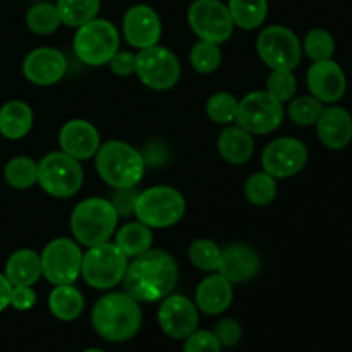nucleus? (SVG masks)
Instances as JSON below:
<instances>
[{
	"label": "nucleus",
	"instance_id": "f257e3e1",
	"mask_svg": "<svg viewBox=\"0 0 352 352\" xmlns=\"http://www.w3.org/2000/svg\"><path fill=\"white\" fill-rule=\"evenodd\" d=\"M177 278V263L167 251L148 250L127 263L124 292L138 302H157L172 294Z\"/></svg>",
	"mask_w": 352,
	"mask_h": 352
},
{
	"label": "nucleus",
	"instance_id": "f03ea898",
	"mask_svg": "<svg viewBox=\"0 0 352 352\" xmlns=\"http://www.w3.org/2000/svg\"><path fill=\"white\" fill-rule=\"evenodd\" d=\"M95 332L109 342H126L141 329L140 302L126 292H110L95 302L91 311Z\"/></svg>",
	"mask_w": 352,
	"mask_h": 352
},
{
	"label": "nucleus",
	"instance_id": "7ed1b4c3",
	"mask_svg": "<svg viewBox=\"0 0 352 352\" xmlns=\"http://www.w3.org/2000/svg\"><path fill=\"white\" fill-rule=\"evenodd\" d=\"M96 170L112 188H133L144 174L141 153L124 141H109L96 151Z\"/></svg>",
	"mask_w": 352,
	"mask_h": 352
},
{
	"label": "nucleus",
	"instance_id": "20e7f679",
	"mask_svg": "<svg viewBox=\"0 0 352 352\" xmlns=\"http://www.w3.org/2000/svg\"><path fill=\"white\" fill-rule=\"evenodd\" d=\"M119 215L112 203L103 198H88L79 203L71 215L74 239L86 248L107 243L113 236Z\"/></svg>",
	"mask_w": 352,
	"mask_h": 352
},
{
	"label": "nucleus",
	"instance_id": "39448f33",
	"mask_svg": "<svg viewBox=\"0 0 352 352\" xmlns=\"http://www.w3.org/2000/svg\"><path fill=\"white\" fill-rule=\"evenodd\" d=\"M134 213L150 229H167L184 217L186 199L175 188L155 186L140 192Z\"/></svg>",
	"mask_w": 352,
	"mask_h": 352
},
{
	"label": "nucleus",
	"instance_id": "423d86ee",
	"mask_svg": "<svg viewBox=\"0 0 352 352\" xmlns=\"http://www.w3.org/2000/svg\"><path fill=\"white\" fill-rule=\"evenodd\" d=\"M127 270V256L112 243L89 248L82 256L81 275L93 289L107 291L120 284Z\"/></svg>",
	"mask_w": 352,
	"mask_h": 352
},
{
	"label": "nucleus",
	"instance_id": "0eeeda50",
	"mask_svg": "<svg viewBox=\"0 0 352 352\" xmlns=\"http://www.w3.org/2000/svg\"><path fill=\"white\" fill-rule=\"evenodd\" d=\"M119 31L110 21L93 19L78 28L74 36V52L86 65L100 67L119 50Z\"/></svg>",
	"mask_w": 352,
	"mask_h": 352
},
{
	"label": "nucleus",
	"instance_id": "6e6552de",
	"mask_svg": "<svg viewBox=\"0 0 352 352\" xmlns=\"http://www.w3.org/2000/svg\"><path fill=\"white\" fill-rule=\"evenodd\" d=\"M38 184L54 198H71L82 186L81 164L64 151L48 153L38 164Z\"/></svg>",
	"mask_w": 352,
	"mask_h": 352
},
{
	"label": "nucleus",
	"instance_id": "1a4fd4ad",
	"mask_svg": "<svg viewBox=\"0 0 352 352\" xmlns=\"http://www.w3.org/2000/svg\"><path fill=\"white\" fill-rule=\"evenodd\" d=\"M136 74L144 86L155 91H164L179 81L181 64L174 52L153 45L141 48L136 54Z\"/></svg>",
	"mask_w": 352,
	"mask_h": 352
},
{
	"label": "nucleus",
	"instance_id": "9d476101",
	"mask_svg": "<svg viewBox=\"0 0 352 352\" xmlns=\"http://www.w3.org/2000/svg\"><path fill=\"white\" fill-rule=\"evenodd\" d=\"M41 258V275L54 285H71L81 274L82 253L79 244L65 237L50 241Z\"/></svg>",
	"mask_w": 352,
	"mask_h": 352
},
{
	"label": "nucleus",
	"instance_id": "9b49d317",
	"mask_svg": "<svg viewBox=\"0 0 352 352\" xmlns=\"http://www.w3.org/2000/svg\"><path fill=\"white\" fill-rule=\"evenodd\" d=\"M191 30L199 40L223 43L234 33V21L229 7L220 0H195L188 10Z\"/></svg>",
	"mask_w": 352,
	"mask_h": 352
},
{
	"label": "nucleus",
	"instance_id": "f8f14e48",
	"mask_svg": "<svg viewBox=\"0 0 352 352\" xmlns=\"http://www.w3.org/2000/svg\"><path fill=\"white\" fill-rule=\"evenodd\" d=\"M284 119V107L267 91H253L237 105L236 122L250 134H268Z\"/></svg>",
	"mask_w": 352,
	"mask_h": 352
},
{
	"label": "nucleus",
	"instance_id": "ddd939ff",
	"mask_svg": "<svg viewBox=\"0 0 352 352\" xmlns=\"http://www.w3.org/2000/svg\"><path fill=\"white\" fill-rule=\"evenodd\" d=\"M261 60L272 69L294 71L301 62L302 47L294 31L285 26H268L256 41Z\"/></svg>",
	"mask_w": 352,
	"mask_h": 352
},
{
	"label": "nucleus",
	"instance_id": "4468645a",
	"mask_svg": "<svg viewBox=\"0 0 352 352\" xmlns=\"http://www.w3.org/2000/svg\"><path fill=\"white\" fill-rule=\"evenodd\" d=\"M308 162V148L296 138H278L263 151L261 164L267 174L275 179L292 177L305 168Z\"/></svg>",
	"mask_w": 352,
	"mask_h": 352
},
{
	"label": "nucleus",
	"instance_id": "2eb2a0df",
	"mask_svg": "<svg viewBox=\"0 0 352 352\" xmlns=\"http://www.w3.org/2000/svg\"><path fill=\"white\" fill-rule=\"evenodd\" d=\"M198 309L184 296H167L158 309V325L170 339H188L198 330Z\"/></svg>",
	"mask_w": 352,
	"mask_h": 352
},
{
	"label": "nucleus",
	"instance_id": "dca6fc26",
	"mask_svg": "<svg viewBox=\"0 0 352 352\" xmlns=\"http://www.w3.org/2000/svg\"><path fill=\"white\" fill-rule=\"evenodd\" d=\"M308 88L315 98L322 103H336L344 96L347 89V79L342 67L336 60L313 62L308 69Z\"/></svg>",
	"mask_w": 352,
	"mask_h": 352
},
{
	"label": "nucleus",
	"instance_id": "f3484780",
	"mask_svg": "<svg viewBox=\"0 0 352 352\" xmlns=\"http://www.w3.org/2000/svg\"><path fill=\"white\" fill-rule=\"evenodd\" d=\"M124 38L134 48H148L158 43L162 36V21L150 6H134L122 21Z\"/></svg>",
	"mask_w": 352,
	"mask_h": 352
},
{
	"label": "nucleus",
	"instance_id": "a211bd4d",
	"mask_svg": "<svg viewBox=\"0 0 352 352\" xmlns=\"http://www.w3.org/2000/svg\"><path fill=\"white\" fill-rule=\"evenodd\" d=\"M67 71V60L57 48H34L24 58L23 72L26 79L38 86H50L60 81Z\"/></svg>",
	"mask_w": 352,
	"mask_h": 352
},
{
	"label": "nucleus",
	"instance_id": "6ab92c4d",
	"mask_svg": "<svg viewBox=\"0 0 352 352\" xmlns=\"http://www.w3.org/2000/svg\"><path fill=\"white\" fill-rule=\"evenodd\" d=\"M58 143L64 153L76 160H88L100 148V134L91 122L85 119H72L62 126Z\"/></svg>",
	"mask_w": 352,
	"mask_h": 352
},
{
	"label": "nucleus",
	"instance_id": "aec40b11",
	"mask_svg": "<svg viewBox=\"0 0 352 352\" xmlns=\"http://www.w3.org/2000/svg\"><path fill=\"white\" fill-rule=\"evenodd\" d=\"M316 133L329 150H344L352 141V116L342 107L323 109L316 120Z\"/></svg>",
	"mask_w": 352,
	"mask_h": 352
},
{
	"label": "nucleus",
	"instance_id": "412c9836",
	"mask_svg": "<svg viewBox=\"0 0 352 352\" xmlns=\"http://www.w3.org/2000/svg\"><path fill=\"white\" fill-rule=\"evenodd\" d=\"M260 270V256L246 244H232L222 250L219 272L229 282H246Z\"/></svg>",
	"mask_w": 352,
	"mask_h": 352
},
{
	"label": "nucleus",
	"instance_id": "4be33fe9",
	"mask_svg": "<svg viewBox=\"0 0 352 352\" xmlns=\"http://www.w3.org/2000/svg\"><path fill=\"white\" fill-rule=\"evenodd\" d=\"M232 282L223 275H210L203 278L196 289V305L206 315H220L232 302Z\"/></svg>",
	"mask_w": 352,
	"mask_h": 352
},
{
	"label": "nucleus",
	"instance_id": "5701e85b",
	"mask_svg": "<svg viewBox=\"0 0 352 352\" xmlns=\"http://www.w3.org/2000/svg\"><path fill=\"white\" fill-rule=\"evenodd\" d=\"M219 151L223 160L229 164L243 165L253 157V138L243 127L229 126L219 136Z\"/></svg>",
	"mask_w": 352,
	"mask_h": 352
},
{
	"label": "nucleus",
	"instance_id": "b1692460",
	"mask_svg": "<svg viewBox=\"0 0 352 352\" xmlns=\"http://www.w3.org/2000/svg\"><path fill=\"white\" fill-rule=\"evenodd\" d=\"M3 275L10 285H33L41 277V258L33 250H19L10 254Z\"/></svg>",
	"mask_w": 352,
	"mask_h": 352
},
{
	"label": "nucleus",
	"instance_id": "393cba45",
	"mask_svg": "<svg viewBox=\"0 0 352 352\" xmlns=\"http://www.w3.org/2000/svg\"><path fill=\"white\" fill-rule=\"evenodd\" d=\"M33 127V110L21 100H12L0 109V134L7 140H21Z\"/></svg>",
	"mask_w": 352,
	"mask_h": 352
},
{
	"label": "nucleus",
	"instance_id": "a878e982",
	"mask_svg": "<svg viewBox=\"0 0 352 352\" xmlns=\"http://www.w3.org/2000/svg\"><path fill=\"white\" fill-rule=\"evenodd\" d=\"M48 308L57 320L72 322L81 316L82 309H85V299L72 284L55 285V289L48 296Z\"/></svg>",
	"mask_w": 352,
	"mask_h": 352
},
{
	"label": "nucleus",
	"instance_id": "bb28decb",
	"mask_svg": "<svg viewBox=\"0 0 352 352\" xmlns=\"http://www.w3.org/2000/svg\"><path fill=\"white\" fill-rule=\"evenodd\" d=\"M116 244L127 258H134L148 251L153 244V234L148 226L143 222H133L120 227L116 234Z\"/></svg>",
	"mask_w": 352,
	"mask_h": 352
},
{
	"label": "nucleus",
	"instance_id": "cd10ccee",
	"mask_svg": "<svg viewBox=\"0 0 352 352\" xmlns=\"http://www.w3.org/2000/svg\"><path fill=\"white\" fill-rule=\"evenodd\" d=\"M229 12L234 26L243 30H256L261 26L268 12L267 0H229Z\"/></svg>",
	"mask_w": 352,
	"mask_h": 352
},
{
	"label": "nucleus",
	"instance_id": "c85d7f7f",
	"mask_svg": "<svg viewBox=\"0 0 352 352\" xmlns=\"http://www.w3.org/2000/svg\"><path fill=\"white\" fill-rule=\"evenodd\" d=\"M55 7L62 24L79 28L95 19L100 10V0H57Z\"/></svg>",
	"mask_w": 352,
	"mask_h": 352
},
{
	"label": "nucleus",
	"instance_id": "c756f323",
	"mask_svg": "<svg viewBox=\"0 0 352 352\" xmlns=\"http://www.w3.org/2000/svg\"><path fill=\"white\" fill-rule=\"evenodd\" d=\"M7 184L14 189H30L38 182V164L28 157H14L3 168Z\"/></svg>",
	"mask_w": 352,
	"mask_h": 352
},
{
	"label": "nucleus",
	"instance_id": "7c9ffc66",
	"mask_svg": "<svg viewBox=\"0 0 352 352\" xmlns=\"http://www.w3.org/2000/svg\"><path fill=\"white\" fill-rule=\"evenodd\" d=\"M26 24L33 33L36 34H50L58 30L62 24L58 10L54 3L38 2L28 10Z\"/></svg>",
	"mask_w": 352,
	"mask_h": 352
},
{
	"label": "nucleus",
	"instance_id": "2f4dec72",
	"mask_svg": "<svg viewBox=\"0 0 352 352\" xmlns=\"http://www.w3.org/2000/svg\"><path fill=\"white\" fill-rule=\"evenodd\" d=\"M244 192L254 206H267L277 196V182L267 172H256L244 184Z\"/></svg>",
	"mask_w": 352,
	"mask_h": 352
},
{
	"label": "nucleus",
	"instance_id": "473e14b6",
	"mask_svg": "<svg viewBox=\"0 0 352 352\" xmlns=\"http://www.w3.org/2000/svg\"><path fill=\"white\" fill-rule=\"evenodd\" d=\"M189 60H191L195 71L201 72V74H210V72L217 71L220 67L222 52H220L217 43L199 40L189 52Z\"/></svg>",
	"mask_w": 352,
	"mask_h": 352
},
{
	"label": "nucleus",
	"instance_id": "72a5a7b5",
	"mask_svg": "<svg viewBox=\"0 0 352 352\" xmlns=\"http://www.w3.org/2000/svg\"><path fill=\"white\" fill-rule=\"evenodd\" d=\"M220 254L222 250L210 239H198L189 246L188 256L189 261L195 265L198 270L215 272L219 270Z\"/></svg>",
	"mask_w": 352,
	"mask_h": 352
},
{
	"label": "nucleus",
	"instance_id": "f704fd0d",
	"mask_svg": "<svg viewBox=\"0 0 352 352\" xmlns=\"http://www.w3.org/2000/svg\"><path fill=\"white\" fill-rule=\"evenodd\" d=\"M237 105H239V102L236 100V96L220 91L210 96L208 103H206V113L217 124L236 122Z\"/></svg>",
	"mask_w": 352,
	"mask_h": 352
},
{
	"label": "nucleus",
	"instance_id": "c9c22d12",
	"mask_svg": "<svg viewBox=\"0 0 352 352\" xmlns=\"http://www.w3.org/2000/svg\"><path fill=\"white\" fill-rule=\"evenodd\" d=\"M302 48L313 62L329 60L336 52V40L327 30H311L306 34Z\"/></svg>",
	"mask_w": 352,
	"mask_h": 352
},
{
	"label": "nucleus",
	"instance_id": "e433bc0d",
	"mask_svg": "<svg viewBox=\"0 0 352 352\" xmlns=\"http://www.w3.org/2000/svg\"><path fill=\"white\" fill-rule=\"evenodd\" d=\"M323 112V103L313 95L299 96L289 105V117L298 126H313Z\"/></svg>",
	"mask_w": 352,
	"mask_h": 352
},
{
	"label": "nucleus",
	"instance_id": "4c0bfd02",
	"mask_svg": "<svg viewBox=\"0 0 352 352\" xmlns=\"http://www.w3.org/2000/svg\"><path fill=\"white\" fill-rule=\"evenodd\" d=\"M298 81L292 71L287 69H272V74L268 76L267 81V93L274 96L277 102L284 103L294 96Z\"/></svg>",
	"mask_w": 352,
	"mask_h": 352
},
{
	"label": "nucleus",
	"instance_id": "58836bf2",
	"mask_svg": "<svg viewBox=\"0 0 352 352\" xmlns=\"http://www.w3.org/2000/svg\"><path fill=\"white\" fill-rule=\"evenodd\" d=\"M182 352H222V346L215 333L210 330H196L186 339Z\"/></svg>",
	"mask_w": 352,
	"mask_h": 352
},
{
	"label": "nucleus",
	"instance_id": "ea45409f",
	"mask_svg": "<svg viewBox=\"0 0 352 352\" xmlns=\"http://www.w3.org/2000/svg\"><path fill=\"white\" fill-rule=\"evenodd\" d=\"M116 191L110 196V203H112L113 210L117 212L119 217H131L136 210V201H138V192L136 186L133 188H113Z\"/></svg>",
	"mask_w": 352,
	"mask_h": 352
},
{
	"label": "nucleus",
	"instance_id": "a19ab883",
	"mask_svg": "<svg viewBox=\"0 0 352 352\" xmlns=\"http://www.w3.org/2000/svg\"><path fill=\"white\" fill-rule=\"evenodd\" d=\"M213 333H215L220 346L232 347L236 346V344H239L241 337H243V327H241V323L237 322V320L223 318L217 323Z\"/></svg>",
	"mask_w": 352,
	"mask_h": 352
},
{
	"label": "nucleus",
	"instance_id": "79ce46f5",
	"mask_svg": "<svg viewBox=\"0 0 352 352\" xmlns=\"http://www.w3.org/2000/svg\"><path fill=\"white\" fill-rule=\"evenodd\" d=\"M140 153L144 162V167H151V168L162 167V165L167 164L168 158H170V150H168V146L164 143V141H158V140L148 141Z\"/></svg>",
	"mask_w": 352,
	"mask_h": 352
},
{
	"label": "nucleus",
	"instance_id": "37998d69",
	"mask_svg": "<svg viewBox=\"0 0 352 352\" xmlns=\"http://www.w3.org/2000/svg\"><path fill=\"white\" fill-rule=\"evenodd\" d=\"M110 69L117 76H131L136 72V55L127 50H117L109 60Z\"/></svg>",
	"mask_w": 352,
	"mask_h": 352
},
{
	"label": "nucleus",
	"instance_id": "c03bdc74",
	"mask_svg": "<svg viewBox=\"0 0 352 352\" xmlns=\"http://www.w3.org/2000/svg\"><path fill=\"white\" fill-rule=\"evenodd\" d=\"M36 305V294L30 285H12L10 306L17 311H28Z\"/></svg>",
	"mask_w": 352,
	"mask_h": 352
},
{
	"label": "nucleus",
	"instance_id": "a18cd8bd",
	"mask_svg": "<svg viewBox=\"0 0 352 352\" xmlns=\"http://www.w3.org/2000/svg\"><path fill=\"white\" fill-rule=\"evenodd\" d=\"M10 292H12V285L7 280L3 274H0V313L10 306Z\"/></svg>",
	"mask_w": 352,
	"mask_h": 352
},
{
	"label": "nucleus",
	"instance_id": "49530a36",
	"mask_svg": "<svg viewBox=\"0 0 352 352\" xmlns=\"http://www.w3.org/2000/svg\"><path fill=\"white\" fill-rule=\"evenodd\" d=\"M82 352H105V351H102V349H86V351H82Z\"/></svg>",
	"mask_w": 352,
	"mask_h": 352
}]
</instances>
